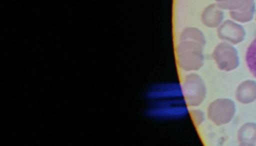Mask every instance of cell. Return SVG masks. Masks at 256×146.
<instances>
[{
	"instance_id": "obj_15",
	"label": "cell",
	"mask_w": 256,
	"mask_h": 146,
	"mask_svg": "<svg viewBox=\"0 0 256 146\" xmlns=\"http://www.w3.org/2000/svg\"><path fill=\"white\" fill-rule=\"evenodd\" d=\"M255 19H256V11H255Z\"/></svg>"
},
{
	"instance_id": "obj_11",
	"label": "cell",
	"mask_w": 256,
	"mask_h": 146,
	"mask_svg": "<svg viewBox=\"0 0 256 146\" xmlns=\"http://www.w3.org/2000/svg\"><path fill=\"white\" fill-rule=\"evenodd\" d=\"M216 4L225 10L239 11L255 6L254 0H215Z\"/></svg>"
},
{
	"instance_id": "obj_5",
	"label": "cell",
	"mask_w": 256,
	"mask_h": 146,
	"mask_svg": "<svg viewBox=\"0 0 256 146\" xmlns=\"http://www.w3.org/2000/svg\"><path fill=\"white\" fill-rule=\"evenodd\" d=\"M186 102L183 99L171 100L167 99L165 102L160 101L151 105L149 108L148 115L157 118H180L187 114Z\"/></svg>"
},
{
	"instance_id": "obj_9",
	"label": "cell",
	"mask_w": 256,
	"mask_h": 146,
	"mask_svg": "<svg viewBox=\"0 0 256 146\" xmlns=\"http://www.w3.org/2000/svg\"><path fill=\"white\" fill-rule=\"evenodd\" d=\"M224 18L223 9H221L216 3L207 6L202 12V22L209 28H216L222 24Z\"/></svg>"
},
{
	"instance_id": "obj_14",
	"label": "cell",
	"mask_w": 256,
	"mask_h": 146,
	"mask_svg": "<svg viewBox=\"0 0 256 146\" xmlns=\"http://www.w3.org/2000/svg\"><path fill=\"white\" fill-rule=\"evenodd\" d=\"M191 116H192V119H193L194 123L197 126L200 125L201 123H203V121L205 119V115H204V113L201 110H193L191 112Z\"/></svg>"
},
{
	"instance_id": "obj_4",
	"label": "cell",
	"mask_w": 256,
	"mask_h": 146,
	"mask_svg": "<svg viewBox=\"0 0 256 146\" xmlns=\"http://www.w3.org/2000/svg\"><path fill=\"white\" fill-rule=\"evenodd\" d=\"M213 59L217 67L225 72L235 70L239 66V55L233 44L221 42L216 45L213 51Z\"/></svg>"
},
{
	"instance_id": "obj_12",
	"label": "cell",
	"mask_w": 256,
	"mask_h": 146,
	"mask_svg": "<svg viewBox=\"0 0 256 146\" xmlns=\"http://www.w3.org/2000/svg\"><path fill=\"white\" fill-rule=\"evenodd\" d=\"M245 60L249 72L256 78V37L250 42L247 47Z\"/></svg>"
},
{
	"instance_id": "obj_13",
	"label": "cell",
	"mask_w": 256,
	"mask_h": 146,
	"mask_svg": "<svg viewBox=\"0 0 256 146\" xmlns=\"http://www.w3.org/2000/svg\"><path fill=\"white\" fill-rule=\"evenodd\" d=\"M255 11H256V7L254 6V7H250V8L239 10V11H231L230 16L236 22L246 23L251 21L255 17Z\"/></svg>"
},
{
	"instance_id": "obj_2",
	"label": "cell",
	"mask_w": 256,
	"mask_h": 146,
	"mask_svg": "<svg viewBox=\"0 0 256 146\" xmlns=\"http://www.w3.org/2000/svg\"><path fill=\"white\" fill-rule=\"evenodd\" d=\"M182 91L187 106H198L206 97V87L204 81L195 73H190L185 76L182 84Z\"/></svg>"
},
{
	"instance_id": "obj_1",
	"label": "cell",
	"mask_w": 256,
	"mask_h": 146,
	"mask_svg": "<svg viewBox=\"0 0 256 146\" xmlns=\"http://www.w3.org/2000/svg\"><path fill=\"white\" fill-rule=\"evenodd\" d=\"M205 37L201 30L195 27L185 28L177 45V60L184 71H195L203 65V46Z\"/></svg>"
},
{
	"instance_id": "obj_8",
	"label": "cell",
	"mask_w": 256,
	"mask_h": 146,
	"mask_svg": "<svg viewBox=\"0 0 256 146\" xmlns=\"http://www.w3.org/2000/svg\"><path fill=\"white\" fill-rule=\"evenodd\" d=\"M235 98L244 105L254 102L256 100V81L248 79L241 82L235 91Z\"/></svg>"
},
{
	"instance_id": "obj_10",
	"label": "cell",
	"mask_w": 256,
	"mask_h": 146,
	"mask_svg": "<svg viewBox=\"0 0 256 146\" xmlns=\"http://www.w3.org/2000/svg\"><path fill=\"white\" fill-rule=\"evenodd\" d=\"M238 142L241 145L256 144V123L247 122L238 130Z\"/></svg>"
},
{
	"instance_id": "obj_6",
	"label": "cell",
	"mask_w": 256,
	"mask_h": 146,
	"mask_svg": "<svg viewBox=\"0 0 256 146\" xmlns=\"http://www.w3.org/2000/svg\"><path fill=\"white\" fill-rule=\"evenodd\" d=\"M245 29L236 21L226 20L217 29L218 37L230 44L241 43L245 38Z\"/></svg>"
},
{
	"instance_id": "obj_3",
	"label": "cell",
	"mask_w": 256,
	"mask_h": 146,
	"mask_svg": "<svg viewBox=\"0 0 256 146\" xmlns=\"http://www.w3.org/2000/svg\"><path fill=\"white\" fill-rule=\"evenodd\" d=\"M236 106L233 100L228 98H218L212 101L207 109V116L215 125H225L234 118Z\"/></svg>"
},
{
	"instance_id": "obj_7",
	"label": "cell",
	"mask_w": 256,
	"mask_h": 146,
	"mask_svg": "<svg viewBox=\"0 0 256 146\" xmlns=\"http://www.w3.org/2000/svg\"><path fill=\"white\" fill-rule=\"evenodd\" d=\"M148 97L155 100H167L181 98L183 96L182 86L179 83H163L149 89Z\"/></svg>"
}]
</instances>
